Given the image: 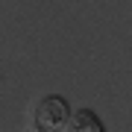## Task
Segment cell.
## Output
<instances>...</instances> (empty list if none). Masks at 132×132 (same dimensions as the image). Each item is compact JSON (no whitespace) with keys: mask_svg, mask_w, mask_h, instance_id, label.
Returning <instances> with one entry per match:
<instances>
[{"mask_svg":"<svg viewBox=\"0 0 132 132\" xmlns=\"http://www.w3.org/2000/svg\"><path fill=\"white\" fill-rule=\"evenodd\" d=\"M32 118H35V129L38 132H62L65 123H68V118H71V106H68L62 97L50 94V97H41L35 103Z\"/></svg>","mask_w":132,"mask_h":132,"instance_id":"obj_1","label":"cell"},{"mask_svg":"<svg viewBox=\"0 0 132 132\" xmlns=\"http://www.w3.org/2000/svg\"><path fill=\"white\" fill-rule=\"evenodd\" d=\"M62 132H106V126L91 109H79V112H71Z\"/></svg>","mask_w":132,"mask_h":132,"instance_id":"obj_2","label":"cell"},{"mask_svg":"<svg viewBox=\"0 0 132 132\" xmlns=\"http://www.w3.org/2000/svg\"><path fill=\"white\" fill-rule=\"evenodd\" d=\"M35 132H38V129H35Z\"/></svg>","mask_w":132,"mask_h":132,"instance_id":"obj_3","label":"cell"}]
</instances>
